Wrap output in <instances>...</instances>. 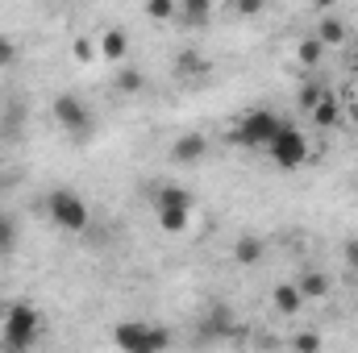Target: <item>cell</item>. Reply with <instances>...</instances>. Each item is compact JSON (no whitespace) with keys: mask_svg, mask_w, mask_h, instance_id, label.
I'll list each match as a JSON object with an SVG mask.
<instances>
[{"mask_svg":"<svg viewBox=\"0 0 358 353\" xmlns=\"http://www.w3.org/2000/svg\"><path fill=\"white\" fill-rule=\"evenodd\" d=\"M283 129V117L275 112V108H250V112H242L238 121H234V129H229V142L234 146H246V150H267L271 137Z\"/></svg>","mask_w":358,"mask_h":353,"instance_id":"1","label":"cell"},{"mask_svg":"<svg viewBox=\"0 0 358 353\" xmlns=\"http://www.w3.org/2000/svg\"><path fill=\"white\" fill-rule=\"evenodd\" d=\"M46 216H50V225L55 229H63V233H84L92 220V208L76 195V191H67V187H55L50 195H46Z\"/></svg>","mask_w":358,"mask_h":353,"instance_id":"2","label":"cell"},{"mask_svg":"<svg viewBox=\"0 0 358 353\" xmlns=\"http://www.w3.org/2000/svg\"><path fill=\"white\" fill-rule=\"evenodd\" d=\"M42 337V312L34 303H8L4 308V345L8 350H29Z\"/></svg>","mask_w":358,"mask_h":353,"instance_id":"3","label":"cell"},{"mask_svg":"<svg viewBox=\"0 0 358 353\" xmlns=\"http://www.w3.org/2000/svg\"><path fill=\"white\" fill-rule=\"evenodd\" d=\"M267 154H271V163H275L279 171H300V167L313 158V146H308L304 129H296L292 121H283V129L271 137Z\"/></svg>","mask_w":358,"mask_h":353,"instance_id":"4","label":"cell"},{"mask_svg":"<svg viewBox=\"0 0 358 353\" xmlns=\"http://www.w3.org/2000/svg\"><path fill=\"white\" fill-rule=\"evenodd\" d=\"M113 345L125 353H159L171 345V333L167 329H155L146 320H121L113 329Z\"/></svg>","mask_w":358,"mask_h":353,"instance_id":"5","label":"cell"},{"mask_svg":"<svg viewBox=\"0 0 358 353\" xmlns=\"http://www.w3.org/2000/svg\"><path fill=\"white\" fill-rule=\"evenodd\" d=\"M50 112H55V125H59L67 137H76V142H80V137H88L92 125H96V121H92L88 100H80L76 91H63V96H55V108H50Z\"/></svg>","mask_w":358,"mask_h":353,"instance_id":"6","label":"cell"},{"mask_svg":"<svg viewBox=\"0 0 358 353\" xmlns=\"http://www.w3.org/2000/svg\"><path fill=\"white\" fill-rule=\"evenodd\" d=\"M167 154H171V163H176V167H196V163L208 154V137H204V133H183V137L171 142V150H167Z\"/></svg>","mask_w":358,"mask_h":353,"instance_id":"7","label":"cell"},{"mask_svg":"<svg viewBox=\"0 0 358 353\" xmlns=\"http://www.w3.org/2000/svg\"><path fill=\"white\" fill-rule=\"evenodd\" d=\"M213 8L217 0H176V21L187 29H204L213 21Z\"/></svg>","mask_w":358,"mask_h":353,"instance_id":"8","label":"cell"},{"mask_svg":"<svg viewBox=\"0 0 358 353\" xmlns=\"http://www.w3.org/2000/svg\"><path fill=\"white\" fill-rule=\"evenodd\" d=\"M342 117H346V108H342V100H338L334 91H325V96L308 108L313 129H334V125H342Z\"/></svg>","mask_w":358,"mask_h":353,"instance_id":"9","label":"cell"},{"mask_svg":"<svg viewBox=\"0 0 358 353\" xmlns=\"http://www.w3.org/2000/svg\"><path fill=\"white\" fill-rule=\"evenodd\" d=\"M96 46H100V59H108V63H125V59H129V33H125L121 25H108V29L96 38Z\"/></svg>","mask_w":358,"mask_h":353,"instance_id":"10","label":"cell"},{"mask_svg":"<svg viewBox=\"0 0 358 353\" xmlns=\"http://www.w3.org/2000/svg\"><path fill=\"white\" fill-rule=\"evenodd\" d=\"M150 204L155 208H192V191L176 183H155L150 187Z\"/></svg>","mask_w":358,"mask_h":353,"instance_id":"11","label":"cell"},{"mask_svg":"<svg viewBox=\"0 0 358 353\" xmlns=\"http://www.w3.org/2000/svg\"><path fill=\"white\" fill-rule=\"evenodd\" d=\"M271 303H275V312H279V316H296V312L304 308V295H300V287H296V283H279V287L271 291Z\"/></svg>","mask_w":358,"mask_h":353,"instance_id":"12","label":"cell"},{"mask_svg":"<svg viewBox=\"0 0 358 353\" xmlns=\"http://www.w3.org/2000/svg\"><path fill=\"white\" fill-rule=\"evenodd\" d=\"M317 38H321V46H325V50H334V46H346L350 29H346V21H342V17H321V21H317Z\"/></svg>","mask_w":358,"mask_h":353,"instance_id":"13","label":"cell"},{"mask_svg":"<svg viewBox=\"0 0 358 353\" xmlns=\"http://www.w3.org/2000/svg\"><path fill=\"white\" fill-rule=\"evenodd\" d=\"M213 67H208V59L200 54V50H179L176 59V75L179 80H200V75H208Z\"/></svg>","mask_w":358,"mask_h":353,"instance_id":"14","label":"cell"},{"mask_svg":"<svg viewBox=\"0 0 358 353\" xmlns=\"http://www.w3.org/2000/svg\"><path fill=\"white\" fill-rule=\"evenodd\" d=\"M296 287H300L304 299H325L334 283H329V274H321V270H304V274L296 278Z\"/></svg>","mask_w":358,"mask_h":353,"instance_id":"15","label":"cell"},{"mask_svg":"<svg viewBox=\"0 0 358 353\" xmlns=\"http://www.w3.org/2000/svg\"><path fill=\"white\" fill-rule=\"evenodd\" d=\"M263 254H267V246H263L259 237H238V241H234V262L238 266H259Z\"/></svg>","mask_w":358,"mask_h":353,"instance_id":"16","label":"cell"},{"mask_svg":"<svg viewBox=\"0 0 358 353\" xmlns=\"http://www.w3.org/2000/svg\"><path fill=\"white\" fill-rule=\"evenodd\" d=\"M321 54H325V46H321V38L313 33V38H300L296 42V63L304 67V71H313L317 63H321Z\"/></svg>","mask_w":358,"mask_h":353,"instance_id":"17","label":"cell"},{"mask_svg":"<svg viewBox=\"0 0 358 353\" xmlns=\"http://www.w3.org/2000/svg\"><path fill=\"white\" fill-rule=\"evenodd\" d=\"M187 216H192V208H155V220H159L163 233H183Z\"/></svg>","mask_w":358,"mask_h":353,"instance_id":"18","label":"cell"},{"mask_svg":"<svg viewBox=\"0 0 358 353\" xmlns=\"http://www.w3.org/2000/svg\"><path fill=\"white\" fill-rule=\"evenodd\" d=\"M113 88L121 91V96H138V91L146 88V75H142L138 67H121L117 80H113Z\"/></svg>","mask_w":358,"mask_h":353,"instance_id":"19","label":"cell"},{"mask_svg":"<svg viewBox=\"0 0 358 353\" xmlns=\"http://www.w3.org/2000/svg\"><path fill=\"white\" fill-rule=\"evenodd\" d=\"M142 13L155 25H171L176 21V0H142Z\"/></svg>","mask_w":358,"mask_h":353,"instance_id":"20","label":"cell"},{"mask_svg":"<svg viewBox=\"0 0 358 353\" xmlns=\"http://www.w3.org/2000/svg\"><path fill=\"white\" fill-rule=\"evenodd\" d=\"M71 59L88 67V63H96V59H100V46H96L92 38H76V42H71Z\"/></svg>","mask_w":358,"mask_h":353,"instance_id":"21","label":"cell"},{"mask_svg":"<svg viewBox=\"0 0 358 353\" xmlns=\"http://www.w3.org/2000/svg\"><path fill=\"white\" fill-rule=\"evenodd\" d=\"M17 54H21L17 38H13V33H0V71H8V67L17 63Z\"/></svg>","mask_w":358,"mask_h":353,"instance_id":"22","label":"cell"},{"mask_svg":"<svg viewBox=\"0 0 358 353\" xmlns=\"http://www.w3.org/2000/svg\"><path fill=\"white\" fill-rule=\"evenodd\" d=\"M13 246H17V225L8 216H0V258L13 254Z\"/></svg>","mask_w":358,"mask_h":353,"instance_id":"23","label":"cell"},{"mask_svg":"<svg viewBox=\"0 0 358 353\" xmlns=\"http://www.w3.org/2000/svg\"><path fill=\"white\" fill-rule=\"evenodd\" d=\"M325 91H329L325 84H304V88H300V112H308V108H313Z\"/></svg>","mask_w":358,"mask_h":353,"instance_id":"24","label":"cell"},{"mask_svg":"<svg viewBox=\"0 0 358 353\" xmlns=\"http://www.w3.org/2000/svg\"><path fill=\"white\" fill-rule=\"evenodd\" d=\"M234 13L250 21V17H259V13H267V0H234Z\"/></svg>","mask_w":358,"mask_h":353,"instance_id":"25","label":"cell"},{"mask_svg":"<svg viewBox=\"0 0 358 353\" xmlns=\"http://www.w3.org/2000/svg\"><path fill=\"white\" fill-rule=\"evenodd\" d=\"M204 329L225 333V329H229V308H213V312H208V320H204Z\"/></svg>","mask_w":358,"mask_h":353,"instance_id":"26","label":"cell"},{"mask_svg":"<svg viewBox=\"0 0 358 353\" xmlns=\"http://www.w3.org/2000/svg\"><path fill=\"white\" fill-rule=\"evenodd\" d=\"M292 350H321V337H317V333H300V337L292 341Z\"/></svg>","mask_w":358,"mask_h":353,"instance_id":"27","label":"cell"},{"mask_svg":"<svg viewBox=\"0 0 358 353\" xmlns=\"http://www.w3.org/2000/svg\"><path fill=\"white\" fill-rule=\"evenodd\" d=\"M342 254H346V266H355L358 270V237H350V241L342 246Z\"/></svg>","mask_w":358,"mask_h":353,"instance_id":"28","label":"cell"},{"mask_svg":"<svg viewBox=\"0 0 358 353\" xmlns=\"http://www.w3.org/2000/svg\"><path fill=\"white\" fill-rule=\"evenodd\" d=\"M308 4H313V8H334L338 0H308Z\"/></svg>","mask_w":358,"mask_h":353,"instance_id":"29","label":"cell"},{"mask_svg":"<svg viewBox=\"0 0 358 353\" xmlns=\"http://www.w3.org/2000/svg\"><path fill=\"white\" fill-rule=\"evenodd\" d=\"M350 121H355V125H358V96H355V100H350Z\"/></svg>","mask_w":358,"mask_h":353,"instance_id":"30","label":"cell"},{"mask_svg":"<svg viewBox=\"0 0 358 353\" xmlns=\"http://www.w3.org/2000/svg\"><path fill=\"white\" fill-rule=\"evenodd\" d=\"M355 67H358V46H355Z\"/></svg>","mask_w":358,"mask_h":353,"instance_id":"31","label":"cell"}]
</instances>
